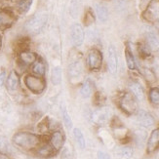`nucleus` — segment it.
Returning a JSON list of instances; mask_svg holds the SVG:
<instances>
[{
  "label": "nucleus",
  "instance_id": "nucleus-22",
  "mask_svg": "<svg viewBox=\"0 0 159 159\" xmlns=\"http://www.w3.org/2000/svg\"><path fill=\"white\" fill-rule=\"evenodd\" d=\"M32 71L34 74L38 75V76L42 77L44 76L45 74V71H46V67H45V65L44 63L41 60H36L33 63V66H32Z\"/></svg>",
  "mask_w": 159,
  "mask_h": 159
},
{
  "label": "nucleus",
  "instance_id": "nucleus-14",
  "mask_svg": "<svg viewBox=\"0 0 159 159\" xmlns=\"http://www.w3.org/2000/svg\"><path fill=\"white\" fill-rule=\"evenodd\" d=\"M129 88L131 90V93L134 95V97L138 101H143L144 99V91L141 84H139L138 82H132Z\"/></svg>",
  "mask_w": 159,
  "mask_h": 159
},
{
  "label": "nucleus",
  "instance_id": "nucleus-5",
  "mask_svg": "<svg viewBox=\"0 0 159 159\" xmlns=\"http://www.w3.org/2000/svg\"><path fill=\"white\" fill-rule=\"evenodd\" d=\"M25 83L26 87L34 94H41L46 88L45 80L42 77L35 76V75H26L25 77Z\"/></svg>",
  "mask_w": 159,
  "mask_h": 159
},
{
  "label": "nucleus",
  "instance_id": "nucleus-18",
  "mask_svg": "<svg viewBox=\"0 0 159 159\" xmlns=\"http://www.w3.org/2000/svg\"><path fill=\"white\" fill-rule=\"evenodd\" d=\"M20 60L22 61L25 65L30 66L36 61V55L32 52L24 51V52H20Z\"/></svg>",
  "mask_w": 159,
  "mask_h": 159
},
{
  "label": "nucleus",
  "instance_id": "nucleus-21",
  "mask_svg": "<svg viewBox=\"0 0 159 159\" xmlns=\"http://www.w3.org/2000/svg\"><path fill=\"white\" fill-rule=\"evenodd\" d=\"M82 71V65L80 61H74L68 66V73L71 77L78 76Z\"/></svg>",
  "mask_w": 159,
  "mask_h": 159
},
{
  "label": "nucleus",
  "instance_id": "nucleus-31",
  "mask_svg": "<svg viewBox=\"0 0 159 159\" xmlns=\"http://www.w3.org/2000/svg\"><path fill=\"white\" fill-rule=\"evenodd\" d=\"M63 118H64V122H65L66 127L68 130H70L72 128V121H71V118H70V114L67 113V111H66V109L63 110Z\"/></svg>",
  "mask_w": 159,
  "mask_h": 159
},
{
  "label": "nucleus",
  "instance_id": "nucleus-28",
  "mask_svg": "<svg viewBox=\"0 0 159 159\" xmlns=\"http://www.w3.org/2000/svg\"><path fill=\"white\" fill-rule=\"evenodd\" d=\"M83 23H84L85 25L89 26L95 23V16L94 13L91 9H87V11L84 14V18H83Z\"/></svg>",
  "mask_w": 159,
  "mask_h": 159
},
{
  "label": "nucleus",
  "instance_id": "nucleus-7",
  "mask_svg": "<svg viewBox=\"0 0 159 159\" xmlns=\"http://www.w3.org/2000/svg\"><path fill=\"white\" fill-rule=\"evenodd\" d=\"M111 110L108 107H100L92 113L91 119L94 123L99 124V125H103L109 121L111 118Z\"/></svg>",
  "mask_w": 159,
  "mask_h": 159
},
{
  "label": "nucleus",
  "instance_id": "nucleus-16",
  "mask_svg": "<svg viewBox=\"0 0 159 159\" xmlns=\"http://www.w3.org/2000/svg\"><path fill=\"white\" fill-rule=\"evenodd\" d=\"M14 22V17L7 11H0V29L10 26Z\"/></svg>",
  "mask_w": 159,
  "mask_h": 159
},
{
  "label": "nucleus",
  "instance_id": "nucleus-27",
  "mask_svg": "<svg viewBox=\"0 0 159 159\" xmlns=\"http://www.w3.org/2000/svg\"><path fill=\"white\" fill-rule=\"evenodd\" d=\"M148 98L150 102L154 106H159V88H151L148 93Z\"/></svg>",
  "mask_w": 159,
  "mask_h": 159
},
{
  "label": "nucleus",
  "instance_id": "nucleus-13",
  "mask_svg": "<svg viewBox=\"0 0 159 159\" xmlns=\"http://www.w3.org/2000/svg\"><path fill=\"white\" fill-rule=\"evenodd\" d=\"M65 143V136L61 131H55L50 138V144L53 147L55 151H59L63 148Z\"/></svg>",
  "mask_w": 159,
  "mask_h": 159
},
{
  "label": "nucleus",
  "instance_id": "nucleus-25",
  "mask_svg": "<svg viewBox=\"0 0 159 159\" xmlns=\"http://www.w3.org/2000/svg\"><path fill=\"white\" fill-rule=\"evenodd\" d=\"M51 81L54 85H59L61 82V68L59 66L54 67L51 72Z\"/></svg>",
  "mask_w": 159,
  "mask_h": 159
},
{
  "label": "nucleus",
  "instance_id": "nucleus-23",
  "mask_svg": "<svg viewBox=\"0 0 159 159\" xmlns=\"http://www.w3.org/2000/svg\"><path fill=\"white\" fill-rule=\"evenodd\" d=\"M125 59H126V64L128 68L130 70H134L136 68V61L132 51H131V49L128 46L125 49Z\"/></svg>",
  "mask_w": 159,
  "mask_h": 159
},
{
  "label": "nucleus",
  "instance_id": "nucleus-20",
  "mask_svg": "<svg viewBox=\"0 0 159 159\" xmlns=\"http://www.w3.org/2000/svg\"><path fill=\"white\" fill-rule=\"evenodd\" d=\"M92 90H93V82L91 81V79H86L81 86L80 94L83 98H89L92 93Z\"/></svg>",
  "mask_w": 159,
  "mask_h": 159
},
{
  "label": "nucleus",
  "instance_id": "nucleus-24",
  "mask_svg": "<svg viewBox=\"0 0 159 159\" xmlns=\"http://www.w3.org/2000/svg\"><path fill=\"white\" fill-rule=\"evenodd\" d=\"M56 151L53 148V147L49 143H45L44 146L40 147L37 150V153L40 155V156H43V157H49L51 155H53Z\"/></svg>",
  "mask_w": 159,
  "mask_h": 159
},
{
  "label": "nucleus",
  "instance_id": "nucleus-11",
  "mask_svg": "<svg viewBox=\"0 0 159 159\" xmlns=\"http://www.w3.org/2000/svg\"><path fill=\"white\" fill-rule=\"evenodd\" d=\"M159 147V128L154 129L152 132H151L148 144H147V151L148 153H152L158 148Z\"/></svg>",
  "mask_w": 159,
  "mask_h": 159
},
{
  "label": "nucleus",
  "instance_id": "nucleus-3",
  "mask_svg": "<svg viewBox=\"0 0 159 159\" xmlns=\"http://www.w3.org/2000/svg\"><path fill=\"white\" fill-rule=\"evenodd\" d=\"M137 99L134 97L132 93H123L120 97L118 105L119 107L122 109L123 112H125L127 115H133L138 112V102Z\"/></svg>",
  "mask_w": 159,
  "mask_h": 159
},
{
  "label": "nucleus",
  "instance_id": "nucleus-6",
  "mask_svg": "<svg viewBox=\"0 0 159 159\" xmlns=\"http://www.w3.org/2000/svg\"><path fill=\"white\" fill-rule=\"evenodd\" d=\"M87 65L91 70H99L102 65V55L98 49H91L87 55Z\"/></svg>",
  "mask_w": 159,
  "mask_h": 159
},
{
  "label": "nucleus",
  "instance_id": "nucleus-10",
  "mask_svg": "<svg viewBox=\"0 0 159 159\" xmlns=\"http://www.w3.org/2000/svg\"><path fill=\"white\" fill-rule=\"evenodd\" d=\"M137 120L142 127L148 128L154 124V118L150 113L144 110H138L137 112Z\"/></svg>",
  "mask_w": 159,
  "mask_h": 159
},
{
  "label": "nucleus",
  "instance_id": "nucleus-8",
  "mask_svg": "<svg viewBox=\"0 0 159 159\" xmlns=\"http://www.w3.org/2000/svg\"><path fill=\"white\" fill-rule=\"evenodd\" d=\"M70 38L73 46L80 47L83 44V41L85 38V33L83 30V27L79 24H73L70 30Z\"/></svg>",
  "mask_w": 159,
  "mask_h": 159
},
{
  "label": "nucleus",
  "instance_id": "nucleus-34",
  "mask_svg": "<svg viewBox=\"0 0 159 159\" xmlns=\"http://www.w3.org/2000/svg\"><path fill=\"white\" fill-rule=\"evenodd\" d=\"M98 159H111V157H110L107 153L100 150V151H98Z\"/></svg>",
  "mask_w": 159,
  "mask_h": 159
},
{
  "label": "nucleus",
  "instance_id": "nucleus-35",
  "mask_svg": "<svg viewBox=\"0 0 159 159\" xmlns=\"http://www.w3.org/2000/svg\"><path fill=\"white\" fill-rule=\"evenodd\" d=\"M5 78H6V72L5 71H2L0 73V86H2L5 82Z\"/></svg>",
  "mask_w": 159,
  "mask_h": 159
},
{
  "label": "nucleus",
  "instance_id": "nucleus-12",
  "mask_svg": "<svg viewBox=\"0 0 159 159\" xmlns=\"http://www.w3.org/2000/svg\"><path fill=\"white\" fill-rule=\"evenodd\" d=\"M146 39H147L148 47L149 48V50L153 52L159 51V37L156 35V33L153 30H147Z\"/></svg>",
  "mask_w": 159,
  "mask_h": 159
},
{
  "label": "nucleus",
  "instance_id": "nucleus-9",
  "mask_svg": "<svg viewBox=\"0 0 159 159\" xmlns=\"http://www.w3.org/2000/svg\"><path fill=\"white\" fill-rule=\"evenodd\" d=\"M107 66H108V70L111 74L116 73L117 71V67H118V60H117V53L115 50V47L110 45L108 47V51H107Z\"/></svg>",
  "mask_w": 159,
  "mask_h": 159
},
{
  "label": "nucleus",
  "instance_id": "nucleus-32",
  "mask_svg": "<svg viewBox=\"0 0 159 159\" xmlns=\"http://www.w3.org/2000/svg\"><path fill=\"white\" fill-rule=\"evenodd\" d=\"M136 139L138 142H141V143H143V141L146 140V137H147V133L144 132L143 130H138L136 131Z\"/></svg>",
  "mask_w": 159,
  "mask_h": 159
},
{
  "label": "nucleus",
  "instance_id": "nucleus-33",
  "mask_svg": "<svg viewBox=\"0 0 159 159\" xmlns=\"http://www.w3.org/2000/svg\"><path fill=\"white\" fill-rule=\"evenodd\" d=\"M144 76H146V78L148 81H149V78H151V81H154L155 80L154 73L151 71L150 70H148V68H146V70H144Z\"/></svg>",
  "mask_w": 159,
  "mask_h": 159
},
{
  "label": "nucleus",
  "instance_id": "nucleus-30",
  "mask_svg": "<svg viewBox=\"0 0 159 159\" xmlns=\"http://www.w3.org/2000/svg\"><path fill=\"white\" fill-rule=\"evenodd\" d=\"M118 154L124 158H130L131 156L133 155V149L131 148H122L118 150Z\"/></svg>",
  "mask_w": 159,
  "mask_h": 159
},
{
  "label": "nucleus",
  "instance_id": "nucleus-17",
  "mask_svg": "<svg viewBox=\"0 0 159 159\" xmlns=\"http://www.w3.org/2000/svg\"><path fill=\"white\" fill-rule=\"evenodd\" d=\"M95 9H96V14L98 19L101 22H106L108 18V10L107 7L102 3H98V4H96Z\"/></svg>",
  "mask_w": 159,
  "mask_h": 159
},
{
  "label": "nucleus",
  "instance_id": "nucleus-4",
  "mask_svg": "<svg viewBox=\"0 0 159 159\" xmlns=\"http://www.w3.org/2000/svg\"><path fill=\"white\" fill-rule=\"evenodd\" d=\"M143 18L159 29V0H150L143 10Z\"/></svg>",
  "mask_w": 159,
  "mask_h": 159
},
{
  "label": "nucleus",
  "instance_id": "nucleus-1",
  "mask_svg": "<svg viewBox=\"0 0 159 159\" xmlns=\"http://www.w3.org/2000/svg\"><path fill=\"white\" fill-rule=\"evenodd\" d=\"M13 143L20 148L30 150L39 146L41 143V138L32 133L19 132L14 135Z\"/></svg>",
  "mask_w": 159,
  "mask_h": 159
},
{
  "label": "nucleus",
  "instance_id": "nucleus-2",
  "mask_svg": "<svg viewBox=\"0 0 159 159\" xmlns=\"http://www.w3.org/2000/svg\"><path fill=\"white\" fill-rule=\"evenodd\" d=\"M48 16L45 13H37L30 18L25 25V29L27 32L31 34H37L44 29L47 23Z\"/></svg>",
  "mask_w": 159,
  "mask_h": 159
},
{
  "label": "nucleus",
  "instance_id": "nucleus-29",
  "mask_svg": "<svg viewBox=\"0 0 159 159\" xmlns=\"http://www.w3.org/2000/svg\"><path fill=\"white\" fill-rule=\"evenodd\" d=\"M32 4V0H23L19 3L18 6V10L20 14H25L26 12H29V10L30 9Z\"/></svg>",
  "mask_w": 159,
  "mask_h": 159
},
{
  "label": "nucleus",
  "instance_id": "nucleus-37",
  "mask_svg": "<svg viewBox=\"0 0 159 159\" xmlns=\"http://www.w3.org/2000/svg\"><path fill=\"white\" fill-rule=\"evenodd\" d=\"M1 46H2V38L0 36V49H1Z\"/></svg>",
  "mask_w": 159,
  "mask_h": 159
},
{
  "label": "nucleus",
  "instance_id": "nucleus-15",
  "mask_svg": "<svg viewBox=\"0 0 159 159\" xmlns=\"http://www.w3.org/2000/svg\"><path fill=\"white\" fill-rule=\"evenodd\" d=\"M6 84H7V88H8V90H10V91H15V90L18 89L19 84H20V78L16 71L13 70L10 72V75L8 76Z\"/></svg>",
  "mask_w": 159,
  "mask_h": 159
},
{
  "label": "nucleus",
  "instance_id": "nucleus-19",
  "mask_svg": "<svg viewBox=\"0 0 159 159\" xmlns=\"http://www.w3.org/2000/svg\"><path fill=\"white\" fill-rule=\"evenodd\" d=\"M82 7L81 0H71L70 6V14L73 19L78 18Z\"/></svg>",
  "mask_w": 159,
  "mask_h": 159
},
{
  "label": "nucleus",
  "instance_id": "nucleus-36",
  "mask_svg": "<svg viewBox=\"0 0 159 159\" xmlns=\"http://www.w3.org/2000/svg\"><path fill=\"white\" fill-rule=\"evenodd\" d=\"M0 159H10L8 156H7L6 154L2 153V152H0Z\"/></svg>",
  "mask_w": 159,
  "mask_h": 159
},
{
  "label": "nucleus",
  "instance_id": "nucleus-26",
  "mask_svg": "<svg viewBox=\"0 0 159 159\" xmlns=\"http://www.w3.org/2000/svg\"><path fill=\"white\" fill-rule=\"evenodd\" d=\"M73 135H74L75 140L77 141V143H78L79 148L81 149H84L85 148V146H86V143H85L84 136H83V134H82V132L80 131V129L75 128L73 130Z\"/></svg>",
  "mask_w": 159,
  "mask_h": 159
},
{
  "label": "nucleus",
  "instance_id": "nucleus-38",
  "mask_svg": "<svg viewBox=\"0 0 159 159\" xmlns=\"http://www.w3.org/2000/svg\"><path fill=\"white\" fill-rule=\"evenodd\" d=\"M17 1H19V2H20V1H23V0H17Z\"/></svg>",
  "mask_w": 159,
  "mask_h": 159
}]
</instances>
